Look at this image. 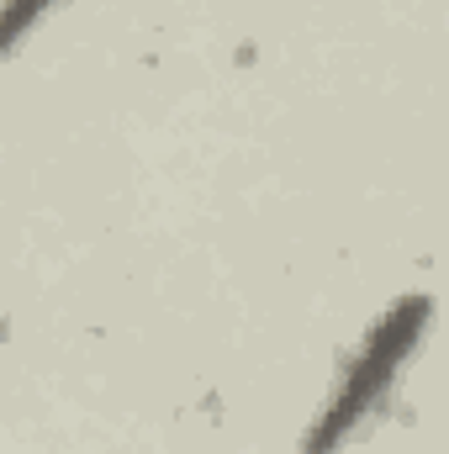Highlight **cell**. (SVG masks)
<instances>
[{"label": "cell", "mask_w": 449, "mask_h": 454, "mask_svg": "<svg viewBox=\"0 0 449 454\" xmlns=\"http://www.w3.org/2000/svg\"><path fill=\"white\" fill-rule=\"evenodd\" d=\"M53 5H59V0H0V59H5Z\"/></svg>", "instance_id": "2"}, {"label": "cell", "mask_w": 449, "mask_h": 454, "mask_svg": "<svg viewBox=\"0 0 449 454\" xmlns=\"http://www.w3.org/2000/svg\"><path fill=\"white\" fill-rule=\"evenodd\" d=\"M429 307H434L429 296H402V301H391V312L370 328V339L359 343V354L343 364L328 407H323V412L312 418V428H307L302 454H338L349 444V434L386 402V391L397 386L402 364H407V359L418 354V343H423Z\"/></svg>", "instance_id": "1"}]
</instances>
